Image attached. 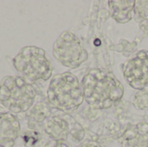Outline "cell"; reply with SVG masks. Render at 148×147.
Listing matches in <instances>:
<instances>
[{
  "label": "cell",
  "instance_id": "52a82bcc",
  "mask_svg": "<svg viewBox=\"0 0 148 147\" xmlns=\"http://www.w3.org/2000/svg\"><path fill=\"white\" fill-rule=\"evenodd\" d=\"M20 132V123L13 114L0 113V146H14Z\"/></svg>",
  "mask_w": 148,
  "mask_h": 147
},
{
  "label": "cell",
  "instance_id": "2e32d148",
  "mask_svg": "<svg viewBox=\"0 0 148 147\" xmlns=\"http://www.w3.org/2000/svg\"><path fill=\"white\" fill-rule=\"evenodd\" d=\"M0 147H3V146H0Z\"/></svg>",
  "mask_w": 148,
  "mask_h": 147
},
{
  "label": "cell",
  "instance_id": "ba28073f",
  "mask_svg": "<svg viewBox=\"0 0 148 147\" xmlns=\"http://www.w3.org/2000/svg\"><path fill=\"white\" fill-rule=\"evenodd\" d=\"M120 143L122 147H148V123L128 126L121 135Z\"/></svg>",
  "mask_w": 148,
  "mask_h": 147
},
{
  "label": "cell",
  "instance_id": "4fadbf2b",
  "mask_svg": "<svg viewBox=\"0 0 148 147\" xmlns=\"http://www.w3.org/2000/svg\"><path fill=\"white\" fill-rule=\"evenodd\" d=\"M134 10L137 16L148 20V1H135Z\"/></svg>",
  "mask_w": 148,
  "mask_h": 147
},
{
  "label": "cell",
  "instance_id": "7c38bea8",
  "mask_svg": "<svg viewBox=\"0 0 148 147\" xmlns=\"http://www.w3.org/2000/svg\"><path fill=\"white\" fill-rule=\"evenodd\" d=\"M133 104L137 109H148V89L140 90L133 97Z\"/></svg>",
  "mask_w": 148,
  "mask_h": 147
},
{
  "label": "cell",
  "instance_id": "9c48e42d",
  "mask_svg": "<svg viewBox=\"0 0 148 147\" xmlns=\"http://www.w3.org/2000/svg\"><path fill=\"white\" fill-rule=\"evenodd\" d=\"M43 128L46 134L52 140L66 141L70 134V126L64 118L59 115L51 114L43 123Z\"/></svg>",
  "mask_w": 148,
  "mask_h": 147
},
{
  "label": "cell",
  "instance_id": "9a60e30c",
  "mask_svg": "<svg viewBox=\"0 0 148 147\" xmlns=\"http://www.w3.org/2000/svg\"><path fill=\"white\" fill-rule=\"evenodd\" d=\"M77 147H102V146L100 143L96 142V141L88 140V141L81 143Z\"/></svg>",
  "mask_w": 148,
  "mask_h": 147
},
{
  "label": "cell",
  "instance_id": "277c9868",
  "mask_svg": "<svg viewBox=\"0 0 148 147\" xmlns=\"http://www.w3.org/2000/svg\"><path fill=\"white\" fill-rule=\"evenodd\" d=\"M37 93L33 85L19 76H5L0 83V102L9 111L19 113L29 111Z\"/></svg>",
  "mask_w": 148,
  "mask_h": 147
},
{
  "label": "cell",
  "instance_id": "8992f818",
  "mask_svg": "<svg viewBox=\"0 0 148 147\" xmlns=\"http://www.w3.org/2000/svg\"><path fill=\"white\" fill-rule=\"evenodd\" d=\"M125 81L134 89H148V50H140L123 66Z\"/></svg>",
  "mask_w": 148,
  "mask_h": 147
},
{
  "label": "cell",
  "instance_id": "5bb4252c",
  "mask_svg": "<svg viewBox=\"0 0 148 147\" xmlns=\"http://www.w3.org/2000/svg\"><path fill=\"white\" fill-rule=\"evenodd\" d=\"M44 147H72V146L64 140H51L48 142Z\"/></svg>",
  "mask_w": 148,
  "mask_h": 147
},
{
  "label": "cell",
  "instance_id": "8fae6325",
  "mask_svg": "<svg viewBox=\"0 0 148 147\" xmlns=\"http://www.w3.org/2000/svg\"><path fill=\"white\" fill-rule=\"evenodd\" d=\"M51 115V107L49 102L45 101H38L36 105L30 108L26 115L28 126L30 129H35L40 124Z\"/></svg>",
  "mask_w": 148,
  "mask_h": 147
},
{
  "label": "cell",
  "instance_id": "3957f363",
  "mask_svg": "<svg viewBox=\"0 0 148 147\" xmlns=\"http://www.w3.org/2000/svg\"><path fill=\"white\" fill-rule=\"evenodd\" d=\"M50 106L65 113L76 110L82 103V88L75 75L69 72L56 75L47 90Z\"/></svg>",
  "mask_w": 148,
  "mask_h": 147
},
{
  "label": "cell",
  "instance_id": "5b68a950",
  "mask_svg": "<svg viewBox=\"0 0 148 147\" xmlns=\"http://www.w3.org/2000/svg\"><path fill=\"white\" fill-rule=\"evenodd\" d=\"M55 58L64 67L76 68L87 59L88 52L81 40L72 32L64 31L53 45Z\"/></svg>",
  "mask_w": 148,
  "mask_h": 147
},
{
  "label": "cell",
  "instance_id": "6da1fadb",
  "mask_svg": "<svg viewBox=\"0 0 148 147\" xmlns=\"http://www.w3.org/2000/svg\"><path fill=\"white\" fill-rule=\"evenodd\" d=\"M83 98L91 107L107 109L118 102L123 96L124 88L113 73L102 68L88 71L82 79Z\"/></svg>",
  "mask_w": 148,
  "mask_h": 147
},
{
  "label": "cell",
  "instance_id": "30bf717a",
  "mask_svg": "<svg viewBox=\"0 0 148 147\" xmlns=\"http://www.w3.org/2000/svg\"><path fill=\"white\" fill-rule=\"evenodd\" d=\"M135 1L133 0H111L108 1L111 16L118 23H126L132 19Z\"/></svg>",
  "mask_w": 148,
  "mask_h": 147
},
{
  "label": "cell",
  "instance_id": "7a4b0ae2",
  "mask_svg": "<svg viewBox=\"0 0 148 147\" xmlns=\"http://www.w3.org/2000/svg\"><path fill=\"white\" fill-rule=\"evenodd\" d=\"M12 62L18 76L30 85L48 81L53 73V65L46 52L36 46L22 48Z\"/></svg>",
  "mask_w": 148,
  "mask_h": 147
}]
</instances>
